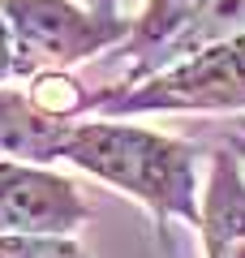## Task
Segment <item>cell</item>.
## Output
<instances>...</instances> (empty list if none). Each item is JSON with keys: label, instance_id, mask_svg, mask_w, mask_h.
I'll list each match as a JSON object with an SVG mask.
<instances>
[{"label": "cell", "instance_id": "obj_1", "mask_svg": "<svg viewBox=\"0 0 245 258\" xmlns=\"http://www.w3.org/2000/svg\"><path fill=\"white\" fill-rule=\"evenodd\" d=\"M65 159L82 172H91L95 181L120 189L138 207H146L159 237L168 220L202 228L198 147H190V142L116 116H95V120H73Z\"/></svg>", "mask_w": 245, "mask_h": 258}, {"label": "cell", "instance_id": "obj_2", "mask_svg": "<svg viewBox=\"0 0 245 258\" xmlns=\"http://www.w3.org/2000/svg\"><path fill=\"white\" fill-rule=\"evenodd\" d=\"M151 112H245V35L211 43L134 86H99L91 116Z\"/></svg>", "mask_w": 245, "mask_h": 258}, {"label": "cell", "instance_id": "obj_3", "mask_svg": "<svg viewBox=\"0 0 245 258\" xmlns=\"http://www.w3.org/2000/svg\"><path fill=\"white\" fill-rule=\"evenodd\" d=\"M0 18L13 30L18 78L26 82L47 69H73L95 52H116L134 35L129 18H99L69 0H0Z\"/></svg>", "mask_w": 245, "mask_h": 258}, {"label": "cell", "instance_id": "obj_4", "mask_svg": "<svg viewBox=\"0 0 245 258\" xmlns=\"http://www.w3.org/2000/svg\"><path fill=\"white\" fill-rule=\"evenodd\" d=\"M82 224H91V203L78 181L0 155V237H73Z\"/></svg>", "mask_w": 245, "mask_h": 258}, {"label": "cell", "instance_id": "obj_5", "mask_svg": "<svg viewBox=\"0 0 245 258\" xmlns=\"http://www.w3.org/2000/svg\"><path fill=\"white\" fill-rule=\"evenodd\" d=\"M202 258H245V164L232 151H211L202 185Z\"/></svg>", "mask_w": 245, "mask_h": 258}, {"label": "cell", "instance_id": "obj_6", "mask_svg": "<svg viewBox=\"0 0 245 258\" xmlns=\"http://www.w3.org/2000/svg\"><path fill=\"white\" fill-rule=\"evenodd\" d=\"M207 9V0H146V9L138 13L134 35L116 47L120 60V82L116 86H134L151 74V60L172 43L198 13Z\"/></svg>", "mask_w": 245, "mask_h": 258}, {"label": "cell", "instance_id": "obj_7", "mask_svg": "<svg viewBox=\"0 0 245 258\" xmlns=\"http://www.w3.org/2000/svg\"><path fill=\"white\" fill-rule=\"evenodd\" d=\"M236 35H245V0H207V9H202L198 18H194L190 26L151 60V74H159V69H168V64L185 60V56L202 52V47H211V43L236 39Z\"/></svg>", "mask_w": 245, "mask_h": 258}, {"label": "cell", "instance_id": "obj_8", "mask_svg": "<svg viewBox=\"0 0 245 258\" xmlns=\"http://www.w3.org/2000/svg\"><path fill=\"white\" fill-rule=\"evenodd\" d=\"M30 103H35L39 112H47V116L56 120H78L91 112L95 103V91L86 82H78V78L69 74V69H47V74H35L26 86Z\"/></svg>", "mask_w": 245, "mask_h": 258}, {"label": "cell", "instance_id": "obj_9", "mask_svg": "<svg viewBox=\"0 0 245 258\" xmlns=\"http://www.w3.org/2000/svg\"><path fill=\"white\" fill-rule=\"evenodd\" d=\"M0 258H91L73 237H0Z\"/></svg>", "mask_w": 245, "mask_h": 258}, {"label": "cell", "instance_id": "obj_10", "mask_svg": "<svg viewBox=\"0 0 245 258\" xmlns=\"http://www.w3.org/2000/svg\"><path fill=\"white\" fill-rule=\"evenodd\" d=\"M18 78V43H13V30L9 22L0 18V82Z\"/></svg>", "mask_w": 245, "mask_h": 258}, {"label": "cell", "instance_id": "obj_11", "mask_svg": "<svg viewBox=\"0 0 245 258\" xmlns=\"http://www.w3.org/2000/svg\"><path fill=\"white\" fill-rule=\"evenodd\" d=\"M82 5L99 18H120V0H82Z\"/></svg>", "mask_w": 245, "mask_h": 258}, {"label": "cell", "instance_id": "obj_12", "mask_svg": "<svg viewBox=\"0 0 245 258\" xmlns=\"http://www.w3.org/2000/svg\"><path fill=\"white\" fill-rule=\"evenodd\" d=\"M232 147L241 151V164H245V138H241V134H236V138H232Z\"/></svg>", "mask_w": 245, "mask_h": 258}, {"label": "cell", "instance_id": "obj_13", "mask_svg": "<svg viewBox=\"0 0 245 258\" xmlns=\"http://www.w3.org/2000/svg\"><path fill=\"white\" fill-rule=\"evenodd\" d=\"M236 134H241V138H245V120H236Z\"/></svg>", "mask_w": 245, "mask_h": 258}]
</instances>
